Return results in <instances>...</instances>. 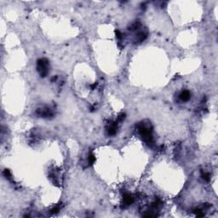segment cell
Here are the masks:
<instances>
[{
  "label": "cell",
  "instance_id": "obj_1",
  "mask_svg": "<svg viewBox=\"0 0 218 218\" xmlns=\"http://www.w3.org/2000/svg\"><path fill=\"white\" fill-rule=\"evenodd\" d=\"M38 70L39 71L42 76H45V74L48 72V62L44 59L40 60L38 63Z\"/></svg>",
  "mask_w": 218,
  "mask_h": 218
},
{
  "label": "cell",
  "instance_id": "obj_2",
  "mask_svg": "<svg viewBox=\"0 0 218 218\" xmlns=\"http://www.w3.org/2000/svg\"><path fill=\"white\" fill-rule=\"evenodd\" d=\"M180 98L182 99V101H186L189 100L190 93L188 91H185L182 92V94L180 95Z\"/></svg>",
  "mask_w": 218,
  "mask_h": 218
}]
</instances>
